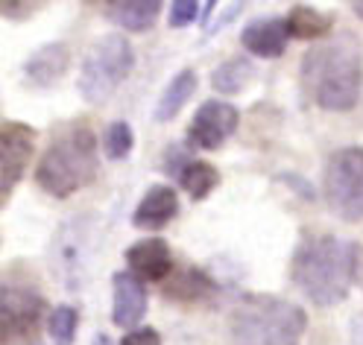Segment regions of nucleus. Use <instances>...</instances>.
<instances>
[{
  "label": "nucleus",
  "instance_id": "nucleus-1",
  "mask_svg": "<svg viewBox=\"0 0 363 345\" xmlns=\"http://www.w3.org/2000/svg\"><path fill=\"white\" fill-rule=\"evenodd\" d=\"M290 278L305 298L316 307H334L349 295L354 284V255L352 243L334 234L305 237L293 255Z\"/></svg>",
  "mask_w": 363,
  "mask_h": 345
},
{
  "label": "nucleus",
  "instance_id": "nucleus-2",
  "mask_svg": "<svg viewBox=\"0 0 363 345\" xmlns=\"http://www.w3.org/2000/svg\"><path fill=\"white\" fill-rule=\"evenodd\" d=\"M302 82L311 100L325 111H349L360 100L363 62L346 41L313 47L302 59Z\"/></svg>",
  "mask_w": 363,
  "mask_h": 345
},
{
  "label": "nucleus",
  "instance_id": "nucleus-3",
  "mask_svg": "<svg viewBox=\"0 0 363 345\" xmlns=\"http://www.w3.org/2000/svg\"><path fill=\"white\" fill-rule=\"evenodd\" d=\"M100 155H97V135L85 123L59 132L48 152L41 155L35 167V181L44 193L56 199H67L97 179Z\"/></svg>",
  "mask_w": 363,
  "mask_h": 345
},
{
  "label": "nucleus",
  "instance_id": "nucleus-4",
  "mask_svg": "<svg viewBox=\"0 0 363 345\" xmlns=\"http://www.w3.org/2000/svg\"><path fill=\"white\" fill-rule=\"evenodd\" d=\"M305 331L308 313L279 295H246L229 319L235 345H299Z\"/></svg>",
  "mask_w": 363,
  "mask_h": 345
},
{
  "label": "nucleus",
  "instance_id": "nucleus-5",
  "mask_svg": "<svg viewBox=\"0 0 363 345\" xmlns=\"http://www.w3.org/2000/svg\"><path fill=\"white\" fill-rule=\"evenodd\" d=\"M132 67H135V50L129 38L123 33H108L88 47L79 64L77 91L85 103H103L132 74Z\"/></svg>",
  "mask_w": 363,
  "mask_h": 345
},
{
  "label": "nucleus",
  "instance_id": "nucleus-6",
  "mask_svg": "<svg viewBox=\"0 0 363 345\" xmlns=\"http://www.w3.org/2000/svg\"><path fill=\"white\" fill-rule=\"evenodd\" d=\"M325 199L340 220H363V147H343L328 158Z\"/></svg>",
  "mask_w": 363,
  "mask_h": 345
},
{
  "label": "nucleus",
  "instance_id": "nucleus-7",
  "mask_svg": "<svg viewBox=\"0 0 363 345\" xmlns=\"http://www.w3.org/2000/svg\"><path fill=\"white\" fill-rule=\"evenodd\" d=\"M53 255H56V272L67 284V290H79L91 261V228L85 220H71L59 228Z\"/></svg>",
  "mask_w": 363,
  "mask_h": 345
},
{
  "label": "nucleus",
  "instance_id": "nucleus-8",
  "mask_svg": "<svg viewBox=\"0 0 363 345\" xmlns=\"http://www.w3.org/2000/svg\"><path fill=\"white\" fill-rule=\"evenodd\" d=\"M35 152V129L18 120H4L0 129V193L4 202L15 191V185L24 179V170Z\"/></svg>",
  "mask_w": 363,
  "mask_h": 345
},
{
  "label": "nucleus",
  "instance_id": "nucleus-9",
  "mask_svg": "<svg viewBox=\"0 0 363 345\" xmlns=\"http://www.w3.org/2000/svg\"><path fill=\"white\" fill-rule=\"evenodd\" d=\"M240 123V111L225 100H208L202 103L188 126V144L194 149H220L235 135Z\"/></svg>",
  "mask_w": 363,
  "mask_h": 345
},
{
  "label": "nucleus",
  "instance_id": "nucleus-10",
  "mask_svg": "<svg viewBox=\"0 0 363 345\" xmlns=\"http://www.w3.org/2000/svg\"><path fill=\"white\" fill-rule=\"evenodd\" d=\"M0 310H4V339L27 336L38 328V319L44 313V298L33 290H21L12 284H4L0 293Z\"/></svg>",
  "mask_w": 363,
  "mask_h": 345
},
{
  "label": "nucleus",
  "instance_id": "nucleus-11",
  "mask_svg": "<svg viewBox=\"0 0 363 345\" xmlns=\"http://www.w3.org/2000/svg\"><path fill=\"white\" fill-rule=\"evenodd\" d=\"M111 287H115V293H111V322L118 328L135 331L138 322L147 316V305H150L144 281L135 272H115Z\"/></svg>",
  "mask_w": 363,
  "mask_h": 345
},
{
  "label": "nucleus",
  "instance_id": "nucleus-12",
  "mask_svg": "<svg viewBox=\"0 0 363 345\" xmlns=\"http://www.w3.org/2000/svg\"><path fill=\"white\" fill-rule=\"evenodd\" d=\"M126 264L141 281H167L173 275V251L167 240L147 237L126 249Z\"/></svg>",
  "mask_w": 363,
  "mask_h": 345
},
{
  "label": "nucleus",
  "instance_id": "nucleus-13",
  "mask_svg": "<svg viewBox=\"0 0 363 345\" xmlns=\"http://www.w3.org/2000/svg\"><path fill=\"white\" fill-rule=\"evenodd\" d=\"M287 18H255L240 30V44L258 59H279L287 50Z\"/></svg>",
  "mask_w": 363,
  "mask_h": 345
},
{
  "label": "nucleus",
  "instance_id": "nucleus-14",
  "mask_svg": "<svg viewBox=\"0 0 363 345\" xmlns=\"http://www.w3.org/2000/svg\"><path fill=\"white\" fill-rule=\"evenodd\" d=\"M67 67H71V47L65 41H48L27 56L24 77L35 88H50L67 74Z\"/></svg>",
  "mask_w": 363,
  "mask_h": 345
},
{
  "label": "nucleus",
  "instance_id": "nucleus-15",
  "mask_svg": "<svg viewBox=\"0 0 363 345\" xmlns=\"http://www.w3.org/2000/svg\"><path fill=\"white\" fill-rule=\"evenodd\" d=\"M179 214V193L170 185H152L141 196L138 208L132 214V225L141 232H158Z\"/></svg>",
  "mask_w": 363,
  "mask_h": 345
},
{
  "label": "nucleus",
  "instance_id": "nucleus-16",
  "mask_svg": "<svg viewBox=\"0 0 363 345\" xmlns=\"http://www.w3.org/2000/svg\"><path fill=\"white\" fill-rule=\"evenodd\" d=\"M162 0H111V4H106V15L121 30L147 33L162 15Z\"/></svg>",
  "mask_w": 363,
  "mask_h": 345
},
{
  "label": "nucleus",
  "instance_id": "nucleus-17",
  "mask_svg": "<svg viewBox=\"0 0 363 345\" xmlns=\"http://www.w3.org/2000/svg\"><path fill=\"white\" fill-rule=\"evenodd\" d=\"M199 79H196V71L194 67H182V71L167 82V88L162 91V97H158L155 103V123H167L173 120L176 114L185 108V103L194 97V91H196Z\"/></svg>",
  "mask_w": 363,
  "mask_h": 345
},
{
  "label": "nucleus",
  "instance_id": "nucleus-18",
  "mask_svg": "<svg viewBox=\"0 0 363 345\" xmlns=\"http://www.w3.org/2000/svg\"><path fill=\"white\" fill-rule=\"evenodd\" d=\"M334 27V18L325 12H316L311 6H293L287 15V30L290 38H302V41H313V38H323L328 35Z\"/></svg>",
  "mask_w": 363,
  "mask_h": 345
},
{
  "label": "nucleus",
  "instance_id": "nucleus-19",
  "mask_svg": "<svg viewBox=\"0 0 363 345\" xmlns=\"http://www.w3.org/2000/svg\"><path fill=\"white\" fill-rule=\"evenodd\" d=\"M252 77H255V64L246 56H235L229 62H223L211 74V85L217 94H238V91H243L252 82Z\"/></svg>",
  "mask_w": 363,
  "mask_h": 345
},
{
  "label": "nucleus",
  "instance_id": "nucleus-20",
  "mask_svg": "<svg viewBox=\"0 0 363 345\" xmlns=\"http://www.w3.org/2000/svg\"><path fill=\"white\" fill-rule=\"evenodd\" d=\"M179 185L185 188V193L194 199V202H202L217 185H220V173L208 164V161H188L185 170L179 173Z\"/></svg>",
  "mask_w": 363,
  "mask_h": 345
},
{
  "label": "nucleus",
  "instance_id": "nucleus-21",
  "mask_svg": "<svg viewBox=\"0 0 363 345\" xmlns=\"http://www.w3.org/2000/svg\"><path fill=\"white\" fill-rule=\"evenodd\" d=\"M211 290H214L211 278H206L199 269H185V272L173 275V281H167L164 295L176 298V302H199V298L208 295Z\"/></svg>",
  "mask_w": 363,
  "mask_h": 345
},
{
  "label": "nucleus",
  "instance_id": "nucleus-22",
  "mask_svg": "<svg viewBox=\"0 0 363 345\" xmlns=\"http://www.w3.org/2000/svg\"><path fill=\"white\" fill-rule=\"evenodd\" d=\"M132 147H135L132 126H129L126 120L108 123V129H106V135H103V152H106V158H111V161H123V158H129Z\"/></svg>",
  "mask_w": 363,
  "mask_h": 345
},
{
  "label": "nucleus",
  "instance_id": "nucleus-23",
  "mask_svg": "<svg viewBox=\"0 0 363 345\" xmlns=\"http://www.w3.org/2000/svg\"><path fill=\"white\" fill-rule=\"evenodd\" d=\"M77 328H79V310L71 305H59L50 313V334L56 345H74L77 339Z\"/></svg>",
  "mask_w": 363,
  "mask_h": 345
},
{
  "label": "nucleus",
  "instance_id": "nucleus-24",
  "mask_svg": "<svg viewBox=\"0 0 363 345\" xmlns=\"http://www.w3.org/2000/svg\"><path fill=\"white\" fill-rule=\"evenodd\" d=\"M202 4H196V0H173L170 4V27L173 30H182V27H188L194 24V21L199 18V9Z\"/></svg>",
  "mask_w": 363,
  "mask_h": 345
},
{
  "label": "nucleus",
  "instance_id": "nucleus-25",
  "mask_svg": "<svg viewBox=\"0 0 363 345\" xmlns=\"http://www.w3.org/2000/svg\"><path fill=\"white\" fill-rule=\"evenodd\" d=\"M121 345H162V336H158L155 328H135V331L123 334Z\"/></svg>",
  "mask_w": 363,
  "mask_h": 345
},
{
  "label": "nucleus",
  "instance_id": "nucleus-26",
  "mask_svg": "<svg viewBox=\"0 0 363 345\" xmlns=\"http://www.w3.org/2000/svg\"><path fill=\"white\" fill-rule=\"evenodd\" d=\"M4 15L6 18H27V15H33V6L35 4H18V0H4Z\"/></svg>",
  "mask_w": 363,
  "mask_h": 345
},
{
  "label": "nucleus",
  "instance_id": "nucleus-27",
  "mask_svg": "<svg viewBox=\"0 0 363 345\" xmlns=\"http://www.w3.org/2000/svg\"><path fill=\"white\" fill-rule=\"evenodd\" d=\"M238 12H240V4H229V9H225V12H223V15H220V18L214 21V24H211V30H208V35H214V33H220V30H223V24H229V21H232V18L238 15Z\"/></svg>",
  "mask_w": 363,
  "mask_h": 345
},
{
  "label": "nucleus",
  "instance_id": "nucleus-28",
  "mask_svg": "<svg viewBox=\"0 0 363 345\" xmlns=\"http://www.w3.org/2000/svg\"><path fill=\"white\" fill-rule=\"evenodd\" d=\"M352 255H354V284L363 287V246L352 243Z\"/></svg>",
  "mask_w": 363,
  "mask_h": 345
},
{
  "label": "nucleus",
  "instance_id": "nucleus-29",
  "mask_svg": "<svg viewBox=\"0 0 363 345\" xmlns=\"http://www.w3.org/2000/svg\"><path fill=\"white\" fill-rule=\"evenodd\" d=\"M281 181H290V185H296V188H299V196H302V199H311V202L316 199L313 188H311V185H305V181H302L299 176H281Z\"/></svg>",
  "mask_w": 363,
  "mask_h": 345
},
{
  "label": "nucleus",
  "instance_id": "nucleus-30",
  "mask_svg": "<svg viewBox=\"0 0 363 345\" xmlns=\"http://www.w3.org/2000/svg\"><path fill=\"white\" fill-rule=\"evenodd\" d=\"M91 345H111V336H108L106 331H100V334H94V339H91Z\"/></svg>",
  "mask_w": 363,
  "mask_h": 345
},
{
  "label": "nucleus",
  "instance_id": "nucleus-31",
  "mask_svg": "<svg viewBox=\"0 0 363 345\" xmlns=\"http://www.w3.org/2000/svg\"><path fill=\"white\" fill-rule=\"evenodd\" d=\"M352 12H354L357 18H363V0H354V4H352Z\"/></svg>",
  "mask_w": 363,
  "mask_h": 345
}]
</instances>
